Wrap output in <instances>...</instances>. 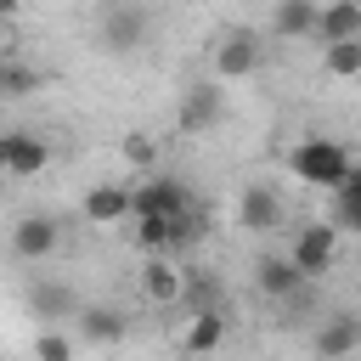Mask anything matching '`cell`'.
Wrapping results in <instances>:
<instances>
[{
	"instance_id": "cell-1",
	"label": "cell",
	"mask_w": 361,
	"mask_h": 361,
	"mask_svg": "<svg viewBox=\"0 0 361 361\" xmlns=\"http://www.w3.org/2000/svg\"><path fill=\"white\" fill-rule=\"evenodd\" d=\"M350 169H355V158H350V147L333 141V135H305V141L288 147V175L305 180V186H316V192H333Z\"/></svg>"
},
{
	"instance_id": "cell-2",
	"label": "cell",
	"mask_w": 361,
	"mask_h": 361,
	"mask_svg": "<svg viewBox=\"0 0 361 361\" xmlns=\"http://www.w3.org/2000/svg\"><path fill=\"white\" fill-rule=\"evenodd\" d=\"M147 34H152V17H147V6H135V0H113V6L102 11V28H96V39H102L107 56H135V51L147 45Z\"/></svg>"
},
{
	"instance_id": "cell-3",
	"label": "cell",
	"mask_w": 361,
	"mask_h": 361,
	"mask_svg": "<svg viewBox=\"0 0 361 361\" xmlns=\"http://www.w3.org/2000/svg\"><path fill=\"white\" fill-rule=\"evenodd\" d=\"M226 124V85L220 79H197L180 90V107H175V130L180 135H209Z\"/></svg>"
},
{
	"instance_id": "cell-4",
	"label": "cell",
	"mask_w": 361,
	"mask_h": 361,
	"mask_svg": "<svg viewBox=\"0 0 361 361\" xmlns=\"http://www.w3.org/2000/svg\"><path fill=\"white\" fill-rule=\"evenodd\" d=\"M333 259H338V231H333L327 220H310V226L293 231V243H288V265H293L305 282H322V276L333 271Z\"/></svg>"
},
{
	"instance_id": "cell-5",
	"label": "cell",
	"mask_w": 361,
	"mask_h": 361,
	"mask_svg": "<svg viewBox=\"0 0 361 361\" xmlns=\"http://www.w3.org/2000/svg\"><path fill=\"white\" fill-rule=\"evenodd\" d=\"M192 197V186L180 175H141V186H130V220L135 214H158V220H175Z\"/></svg>"
},
{
	"instance_id": "cell-6",
	"label": "cell",
	"mask_w": 361,
	"mask_h": 361,
	"mask_svg": "<svg viewBox=\"0 0 361 361\" xmlns=\"http://www.w3.org/2000/svg\"><path fill=\"white\" fill-rule=\"evenodd\" d=\"M73 333L90 350H113V344L130 338V310L124 305H107V299H90V305L73 310Z\"/></svg>"
},
{
	"instance_id": "cell-7",
	"label": "cell",
	"mask_w": 361,
	"mask_h": 361,
	"mask_svg": "<svg viewBox=\"0 0 361 361\" xmlns=\"http://www.w3.org/2000/svg\"><path fill=\"white\" fill-rule=\"evenodd\" d=\"M259 62H265V45H259L254 28H226V34H220V45H214V79H220V85L259 73Z\"/></svg>"
},
{
	"instance_id": "cell-8",
	"label": "cell",
	"mask_w": 361,
	"mask_h": 361,
	"mask_svg": "<svg viewBox=\"0 0 361 361\" xmlns=\"http://www.w3.org/2000/svg\"><path fill=\"white\" fill-rule=\"evenodd\" d=\"M282 220H288L282 192H276L271 180H248V186H243V197H237V226H243L248 237H271Z\"/></svg>"
},
{
	"instance_id": "cell-9",
	"label": "cell",
	"mask_w": 361,
	"mask_h": 361,
	"mask_svg": "<svg viewBox=\"0 0 361 361\" xmlns=\"http://www.w3.org/2000/svg\"><path fill=\"white\" fill-rule=\"evenodd\" d=\"M310 344H316V361H350V355L361 350V316H355V310H327V316H316Z\"/></svg>"
},
{
	"instance_id": "cell-10",
	"label": "cell",
	"mask_w": 361,
	"mask_h": 361,
	"mask_svg": "<svg viewBox=\"0 0 361 361\" xmlns=\"http://www.w3.org/2000/svg\"><path fill=\"white\" fill-rule=\"evenodd\" d=\"M56 243H62V226H56L51 214H23V220L11 226V254H17L23 265H45V259L56 254Z\"/></svg>"
},
{
	"instance_id": "cell-11",
	"label": "cell",
	"mask_w": 361,
	"mask_h": 361,
	"mask_svg": "<svg viewBox=\"0 0 361 361\" xmlns=\"http://www.w3.org/2000/svg\"><path fill=\"white\" fill-rule=\"evenodd\" d=\"M226 338H231V305H209V310H192V322H186V333H180V350L203 361V355H214Z\"/></svg>"
},
{
	"instance_id": "cell-12",
	"label": "cell",
	"mask_w": 361,
	"mask_h": 361,
	"mask_svg": "<svg viewBox=\"0 0 361 361\" xmlns=\"http://www.w3.org/2000/svg\"><path fill=\"white\" fill-rule=\"evenodd\" d=\"M316 45H338V39H361V6L355 0H322L316 6Z\"/></svg>"
},
{
	"instance_id": "cell-13",
	"label": "cell",
	"mask_w": 361,
	"mask_h": 361,
	"mask_svg": "<svg viewBox=\"0 0 361 361\" xmlns=\"http://www.w3.org/2000/svg\"><path fill=\"white\" fill-rule=\"evenodd\" d=\"M79 305H85V299H79L68 282H51V276H45V282H28V310H34L45 327L73 322V310H79Z\"/></svg>"
},
{
	"instance_id": "cell-14",
	"label": "cell",
	"mask_w": 361,
	"mask_h": 361,
	"mask_svg": "<svg viewBox=\"0 0 361 361\" xmlns=\"http://www.w3.org/2000/svg\"><path fill=\"white\" fill-rule=\"evenodd\" d=\"M254 288L265 293V299H276V305H288L299 288H305V276L288 265V254H259L254 259Z\"/></svg>"
},
{
	"instance_id": "cell-15",
	"label": "cell",
	"mask_w": 361,
	"mask_h": 361,
	"mask_svg": "<svg viewBox=\"0 0 361 361\" xmlns=\"http://www.w3.org/2000/svg\"><path fill=\"white\" fill-rule=\"evenodd\" d=\"M51 164V141L39 130H11V158H6V180H28Z\"/></svg>"
},
{
	"instance_id": "cell-16",
	"label": "cell",
	"mask_w": 361,
	"mask_h": 361,
	"mask_svg": "<svg viewBox=\"0 0 361 361\" xmlns=\"http://www.w3.org/2000/svg\"><path fill=\"white\" fill-rule=\"evenodd\" d=\"M85 220H90V226H118V220H130V186H118V180L90 186V192H85Z\"/></svg>"
},
{
	"instance_id": "cell-17",
	"label": "cell",
	"mask_w": 361,
	"mask_h": 361,
	"mask_svg": "<svg viewBox=\"0 0 361 361\" xmlns=\"http://www.w3.org/2000/svg\"><path fill=\"white\" fill-rule=\"evenodd\" d=\"M180 282H186V271L169 265L164 254H152V259L141 265V293H147V305H180Z\"/></svg>"
},
{
	"instance_id": "cell-18",
	"label": "cell",
	"mask_w": 361,
	"mask_h": 361,
	"mask_svg": "<svg viewBox=\"0 0 361 361\" xmlns=\"http://www.w3.org/2000/svg\"><path fill=\"white\" fill-rule=\"evenodd\" d=\"M209 226H214V214H209L203 203H186V209L169 220V248H164V254H186V248H197V243L209 237Z\"/></svg>"
},
{
	"instance_id": "cell-19",
	"label": "cell",
	"mask_w": 361,
	"mask_h": 361,
	"mask_svg": "<svg viewBox=\"0 0 361 361\" xmlns=\"http://www.w3.org/2000/svg\"><path fill=\"white\" fill-rule=\"evenodd\" d=\"M316 6H322V0H276V11H271V34H276V39H310V28H316Z\"/></svg>"
},
{
	"instance_id": "cell-20",
	"label": "cell",
	"mask_w": 361,
	"mask_h": 361,
	"mask_svg": "<svg viewBox=\"0 0 361 361\" xmlns=\"http://www.w3.org/2000/svg\"><path fill=\"white\" fill-rule=\"evenodd\" d=\"M338 237L344 231H361V169H350L338 186H333V220H327Z\"/></svg>"
},
{
	"instance_id": "cell-21",
	"label": "cell",
	"mask_w": 361,
	"mask_h": 361,
	"mask_svg": "<svg viewBox=\"0 0 361 361\" xmlns=\"http://www.w3.org/2000/svg\"><path fill=\"white\" fill-rule=\"evenodd\" d=\"M322 68L333 79H361V39H338V45H322Z\"/></svg>"
},
{
	"instance_id": "cell-22",
	"label": "cell",
	"mask_w": 361,
	"mask_h": 361,
	"mask_svg": "<svg viewBox=\"0 0 361 361\" xmlns=\"http://www.w3.org/2000/svg\"><path fill=\"white\" fill-rule=\"evenodd\" d=\"M45 79H39V68H28V62H11L6 51H0V96H34Z\"/></svg>"
},
{
	"instance_id": "cell-23",
	"label": "cell",
	"mask_w": 361,
	"mask_h": 361,
	"mask_svg": "<svg viewBox=\"0 0 361 361\" xmlns=\"http://www.w3.org/2000/svg\"><path fill=\"white\" fill-rule=\"evenodd\" d=\"M118 152H124L130 169H152V164H158V141H152L147 130H130V135L118 141Z\"/></svg>"
},
{
	"instance_id": "cell-24",
	"label": "cell",
	"mask_w": 361,
	"mask_h": 361,
	"mask_svg": "<svg viewBox=\"0 0 361 361\" xmlns=\"http://www.w3.org/2000/svg\"><path fill=\"white\" fill-rule=\"evenodd\" d=\"M135 248L164 254V248H169V220H158V214H135Z\"/></svg>"
},
{
	"instance_id": "cell-25",
	"label": "cell",
	"mask_w": 361,
	"mask_h": 361,
	"mask_svg": "<svg viewBox=\"0 0 361 361\" xmlns=\"http://www.w3.org/2000/svg\"><path fill=\"white\" fill-rule=\"evenodd\" d=\"M34 361H73V338L56 333V327H39V338H34Z\"/></svg>"
},
{
	"instance_id": "cell-26",
	"label": "cell",
	"mask_w": 361,
	"mask_h": 361,
	"mask_svg": "<svg viewBox=\"0 0 361 361\" xmlns=\"http://www.w3.org/2000/svg\"><path fill=\"white\" fill-rule=\"evenodd\" d=\"M23 6H28V0H0V23H11V17L23 11Z\"/></svg>"
},
{
	"instance_id": "cell-27",
	"label": "cell",
	"mask_w": 361,
	"mask_h": 361,
	"mask_svg": "<svg viewBox=\"0 0 361 361\" xmlns=\"http://www.w3.org/2000/svg\"><path fill=\"white\" fill-rule=\"evenodd\" d=\"M6 158H11V130H0V180H6Z\"/></svg>"
},
{
	"instance_id": "cell-28",
	"label": "cell",
	"mask_w": 361,
	"mask_h": 361,
	"mask_svg": "<svg viewBox=\"0 0 361 361\" xmlns=\"http://www.w3.org/2000/svg\"><path fill=\"white\" fill-rule=\"evenodd\" d=\"M0 45H6V23H0Z\"/></svg>"
}]
</instances>
